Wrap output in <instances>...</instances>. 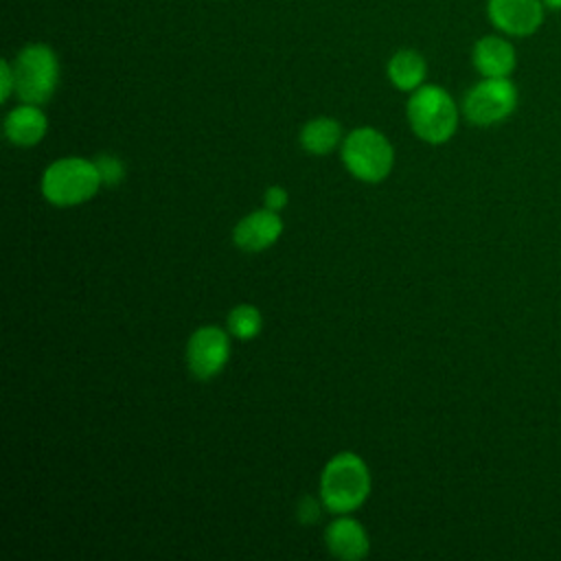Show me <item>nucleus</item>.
Listing matches in <instances>:
<instances>
[{
    "instance_id": "f257e3e1",
    "label": "nucleus",
    "mask_w": 561,
    "mask_h": 561,
    "mask_svg": "<svg viewBox=\"0 0 561 561\" xmlns=\"http://www.w3.org/2000/svg\"><path fill=\"white\" fill-rule=\"evenodd\" d=\"M370 471L353 451L335 454L320 473V500L333 515L357 511L370 495Z\"/></svg>"
},
{
    "instance_id": "f03ea898",
    "label": "nucleus",
    "mask_w": 561,
    "mask_h": 561,
    "mask_svg": "<svg viewBox=\"0 0 561 561\" xmlns=\"http://www.w3.org/2000/svg\"><path fill=\"white\" fill-rule=\"evenodd\" d=\"M405 116L412 131L427 145H443L458 129V107L451 94L434 83H423L410 92Z\"/></svg>"
},
{
    "instance_id": "7ed1b4c3",
    "label": "nucleus",
    "mask_w": 561,
    "mask_h": 561,
    "mask_svg": "<svg viewBox=\"0 0 561 561\" xmlns=\"http://www.w3.org/2000/svg\"><path fill=\"white\" fill-rule=\"evenodd\" d=\"M42 195L53 206H77L92 199L103 186L94 160L68 156L50 162L42 173Z\"/></svg>"
},
{
    "instance_id": "20e7f679",
    "label": "nucleus",
    "mask_w": 561,
    "mask_h": 561,
    "mask_svg": "<svg viewBox=\"0 0 561 561\" xmlns=\"http://www.w3.org/2000/svg\"><path fill=\"white\" fill-rule=\"evenodd\" d=\"M15 70V96L22 103L44 105L53 99L59 85V57L57 53L44 44L33 42L18 50L13 59Z\"/></svg>"
},
{
    "instance_id": "39448f33",
    "label": "nucleus",
    "mask_w": 561,
    "mask_h": 561,
    "mask_svg": "<svg viewBox=\"0 0 561 561\" xmlns=\"http://www.w3.org/2000/svg\"><path fill=\"white\" fill-rule=\"evenodd\" d=\"M342 162L355 180L377 184L390 175L394 149L379 129L355 127L342 140Z\"/></svg>"
},
{
    "instance_id": "423d86ee",
    "label": "nucleus",
    "mask_w": 561,
    "mask_h": 561,
    "mask_svg": "<svg viewBox=\"0 0 561 561\" xmlns=\"http://www.w3.org/2000/svg\"><path fill=\"white\" fill-rule=\"evenodd\" d=\"M517 107V88L508 77H482L462 99V114L478 127L508 118Z\"/></svg>"
},
{
    "instance_id": "0eeeda50",
    "label": "nucleus",
    "mask_w": 561,
    "mask_h": 561,
    "mask_svg": "<svg viewBox=\"0 0 561 561\" xmlns=\"http://www.w3.org/2000/svg\"><path fill=\"white\" fill-rule=\"evenodd\" d=\"M230 359L228 329L204 324L195 329L186 342V366L191 375L206 381L217 377Z\"/></svg>"
},
{
    "instance_id": "6e6552de",
    "label": "nucleus",
    "mask_w": 561,
    "mask_h": 561,
    "mask_svg": "<svg viewBox=\"0 0 561 561\" xmlns=\"http://www.w3.org/2000/svg\"><path fill=\"white\" fill-rule=\"evenodd\" d=\"M541 0H486L489 22L504 35L528 37L543 22Z\"/></svg>"
},
{
    "instance_id": "1a4fd4ad",
    "label": "nucleus",
    "mask_w": 561,
    "mask_h": 561,
    "mask_svg": "<svg viewBox=\"0 0 561 561\" xmlns=\"http://www.w3.org/2000/svg\"><path fill=\"white\" fill-rule=\"evenodd\" d=\"M283 234V219L276 210L256 208L241 217L232 228V241L243 252H263Z\"/></svg>"
},
{
    "instance_id": "9d476101",
    "label": "nucleus",
    "mask_w": 561,
    "mask_h": 561,
    "mask_svg": "<svg viewBox=\"0 0 561 561\" xmlns=\"http://www.w3.org/2000/svg\"><path fill=\"white\" fill-rule=\"evenodd\" d=\"M324 543L327 550L342 561H359L370 550L368 533L355 517H351V513L337 515V519L327 526Z\"/></svg>"
},
{
    "instance_id": "9b49d317",
    "label": "nucleus",
    "mask_w": 561,
    "mask_h": 561,
    "mask_svg": "<svg viewBox=\"0 0 561 561\" xmlns=\"http://www.w3.org/2000/svg\"><path fill=\"white\" fill-rule=\"evenodd\" d=\"M471 61L482 77H508L515 70L517 55L508 39L500 35H484L473 44Z\"/></svg>"
},
{
    "instance_id": "f8f14e48",
    "label": "nucleus",
    "mask_w": 561,
    "mask_h": 561,
    "mask_svg": "<svg viewBox=\"0 0 561 561\" xmlns=\"http://www.w3.org/2000/svg\"><path fill=\"white\" fill-rule=\"evenodd\" d=\"M48 131V118L42 105L22 103L4 116V136L11 145L35 147Z\"/></svg>"
},
{
    "instance_id": "ddd939ff",
    "label": "nucleus",
    "mask_w": 561,
    "mask_h": 561,
    "mask_svg": "<svg viewBox=\"0 0 561 561\" xmlns=\"http://www.w3.org/2000/svg\"><path fill=\"white\" fill-rule=\"evenodd\" d=\"M386 75L390 83L401 90V92H414L425 83L427 77V64L425 57L419 50L412 48H401L397 50L388 64H386Z\"/></svg>"
},
{
    "instance_id": "4468645a",
    "label": "nucleus",
    "mask_w": 561,
    "mask_h": 561,
    "mask_svg": "<svg viewBox=\"0 0 561 561\" xmlns=\"http://www.w3.org/2000/svg\"><path fill=\"white\" fill-rule=\"evenodd\" d=\"M298 140L307 153L327 156L342 142V127L331 116H316L302 125Z\"/></svg>"
},
{
    "instance_id": "2eb2a0df",
    "label": "nucleus",
    "mask_w": 561,
    "mask_h": 561,
    "mask_svg": "<svg viewBox=\"0 0 561 561\" xmlns=\"http://www.w3.org/2000/svg\"><path fill=\"white\" fill-rule=\"evenodd\" d=\"M226 329L237 340H243V342L254 340L263 329V316H261L259 307L241 302L228 311Z\"/></svg>"
},
{
    "instance_id": "dca6fc26",
    "label": "nucleus",
    "mask_w": 561,
    "mask_h": 561,
    "mask_svg": "<svg viewBox=\"0 0 561 561\" xmlns=\"http://www.w3.org/2000/svg\"><path fill=\"white\" fill-rule=\"evenodd\" d=\"M94 162H96V169H99L101 180H103L105 186H116L118 182H123V178H125V167H123V162H121L116 156L103 153V156H99Z\"/></svg>"
},
{
    "instance_id": "f3484780",
    "label": "nucleus",
    "mask_w": 561,
    "mask_h": 561,
    "mask_svg": "<svg viewBox=\"0 0 561 561\" xmlns=\"http://www.w3.org/2000/svg\"><path fill=\"white\" fill-rule=\"evenodd\" d=\"M15 94V70L13 61L2 59L0 61V101L7 103Z\"/></svg>"
},
{
    "instance_id": "a211bd4d",
    "label": "nucleus",
    "mask_w": 561,
    "mask_h": 561,
    "mask_svg": "<svg viewBox=\"0 0 561 561\" xmlns=\"http://www.w3.org/2000/svg\"><path fill=\"white\" fill-rule=\"evenodd\" d=\"M263 202H265V208L280 213L287 206V202H289V193H287L285 186L272 184V186H267V191L263 195Z\"/></svg>"
},
{
    "instance_id": "6ab92c4d",
    "label": "nucleus",
    "mask_w": 561,
    "mask_h": 561,
    "mask_svg": "<svg viewBox=\"0 0 561 561\" xmlns=\"http://www.w3.org/2000/svg\"><path fill=\"white\" fill-rule=\"evenodd\" d=\"M320 508H324L322 500H316L311 495H305L300 502H298V519L302 524H313L318 517H320Z\"/></svg>"
},
{
    "instance_id": "aec40b11",
    "label": "nucleus",
    "mask_w": 561,
    "mask_h": 561,
    "mask_svg": "<svg viewBox=\"0 0 561 561\" xmlns=\"http://www.w3.org/2000/svg\"><path fill=\"white\" fill-rule=\"evenodd\" d=\"M541 4L550 11H561V0H541Z\"/></svg>"
}]
</instances>
